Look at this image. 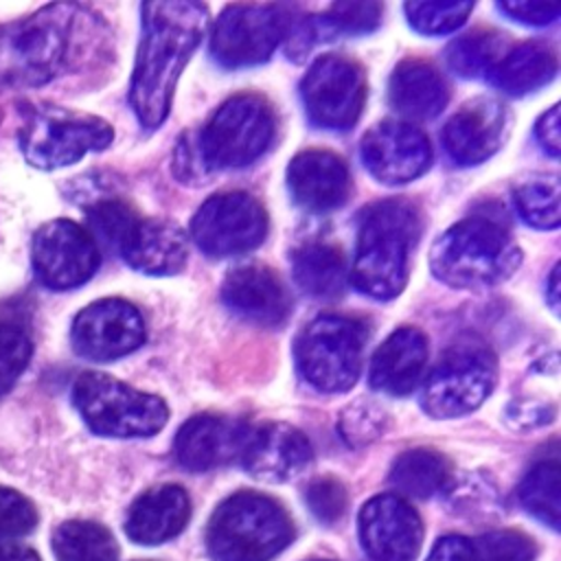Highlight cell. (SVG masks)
<instances>
[{
    "instance_id": "obj_3",
    "label": "cell",
    "mask_w": 561,
    "mask_h": 561,
    "mask_svg": "<svg viewBox=\"0 0 561 561\" xmlns=\"http://www.w3.org/2000/svg\"><path fill=\"white\" fill-rule=\"evenodd\" d=\"M421 230V213L410 199L392 197L366 206L348 272L353 287L375 300L399 296L408 283V263Z\"/></svg>"
},
{
    "instance_id": "obj_27",
    "label": "cell",
    "mask_w": 561,
    "mask_h": 561,
    "mask_svg": "<svg viewBox=\"0 0 561 561\" xmlns=\"http://www.w3.org/2000/svg\"><path fill=\"white\" fill-rule=\"evenodd\" d=\"M557 55L541 42H524L506 50L489 70L493 88L508 96H524L548 85L557 77Z\"/></svg>"
},
{
    "instance_id": "obj_4",
    "label": "cell",
    "mask_w": 561,
    "mask_h": 561,
    "mask_svg": "<svg viewBox=\"0 0 561 561\" xmlns=\"http://www.w3.org/2000/svg\"><path fill=\"white\" fill-rule=\"evenodd\" d=\"M522 263V250L491 217H467L449 226L430 250L432 274L460 289L489 287L506 280Z\"/></svg>"
},
{
    "instance_id": "obj_13",
    "label": "cell",
    "mask_w": 561,
    "mask_h": 561,
    "mask_svg": "<svg viewBox=\"0 0 561 561\" xmlns=\"http://www.w3.org/2000/svg\"><path fill=\"white\" fill-rule=\"evenodd\" d=\"M300 99L316 127L351 129L364 110L366 75L351 57L322 55L302 77Z\"/></svg>"
},
{
    "instance_id": "obj_29",
    "label": "cell",
    "mask_w": 561,
    "mask_h": 561,
    "mask_svg": "<svg viewBox=\"0 0 561 561\" xmlns=\"http://www.w3.org/2000/svg\"><path fill=\"white\" fill-rule=\"evenodd\" d=\"M535 543L517 530H491L478 537L447 535L436 541L427 561H535Z\"/></svg>"
},
{
    "instance_id": "obj_39",
    "label": "cell",
    "mask_w": 561,
    "mask_h": 561,
    "mask_svg": "<svg viewBox=\"0 0 561 561\" xmlns=\"http://www.w3.org/2000/svg\"><path fill=\"white\" fill-rule=\"evenodd\" d=\"M305 500H307V506L313 513V517L322 524H335L344 515L346 504H348L346 489L342 486L340 480H335L331 476L313 480L307 486Z\"/></svg>"
},
{
    "instance_id": "obj_36",
    "label": "cell",
    "mask_w": 561,
    "mask_h": 561,
    "mask_svg": "<svg viewBox=\"0 0 561 561\" xmlns=\"http://www.w3.org/2000/svg\"><path fill=\"white\" fill-rule=\"evenodd\" d=\"M473 2H405L403 11L410 26L421 35H445L460 28L469 13L473 11Z\"/></svg>"
},
{
    "instance_id": "obj_44",
    "label": "cell",
    "mask_w": 561,
    "mask_h": 561,
    "mask_svg": "<svg viewBox=\"0 0 561 561\" xmlns=\"http://www.w3.org/2000/svg\"><path fill=\"white\" fill-rule=\"evenodd\" d=\"M535 136L546 153L552 158L561 151V134H559V105L554 103L548 112H543L535 125Z\"/></svg>"
},
{
    "instance_id": "obj_17",
    "label": "cell",
    "mask_w": 561,
    "mask_h": 561,
    "mask_svg": "<svg viewBox=\"0 0 561 561\" xmlns=\"http://www.w3.org/2000/svg\"><path fill=\"white\" fill-rule=\"evenodd\" d=\"M359 539L375 561H414L423 539V524L403 497L383 493L362 506Z\"/></svg>"
},
{
    "instance_id": "obj_6",
    "label": "cell",
    "mask_w": 561,
    "mask_h": 561,
    "mask_svg": "<svg viewBox=\"0 0 561 561\" xmlns=\"http://www.w3.org/2000/svg\"><path fill=\"white\" fill-rule=\"evenodd\" d=\"M366 342L364 320L322 313L307 322L296 340L298 370L320 392H346L362 373Z\"/></svg>"
},
{
    "instance_id": "obj_12",
    "label": "cell",
    "mask_w": 561,
    "mask_h": 561,
    "mask_svg": "<svg viewBox=\"0 0 561 561\" xmlns=\"http://www.w3.org/2000/svg\"><path fill=\"white\" fill-rule=\"evenodd\" d=\"M191 237L208 256H237L267 237V213L245 191L210 195L191 217Z\"/></svg>"
},
{
    "instance_id": "obj_11",
    "label": "cell",
    "mask_w": 561,
    "mask_h": 561,
    "mask_svg": "<svg viewBox=\"0 0 561 561\" xmlns=\"http://www.w3.org/2000/svg\"><path fill=\"white\" fill-rule=\"evenodd\" d=\"M289 26L285 4H228L213 24L210 55L230 70L263 64L287 37Z\"/></svg>"
},
{
    "instance_id": "obj_40",
    "label": "cell",
    "mask_w": 561,
    "mask_h": 561,
    "mask_svg": "<svg viewBox=\"0 0 561 561\" xmlns=\"http://www.w3.org/2000/svg\"><path fill=\"white\" fill-rule=\"evenodd\" d=\"M386 416L364 401H357L355 405H348L340 416V432L346 443L351 445H364L375 440L383 430Z\"/></svg>"
},
{
    "instance_id": "obj_26",
    "label": "cell",
    "mask_w": 561,
    "mask_h": 561,
    "mask_svg": "<svg viewBox=\"0 0 561 561\" xmlns=\"http://www.w3.org/2000/svg\"><path fill=\"white\" fill-rule=\"evenodd\" d=\"M388 101L403 118L430 121L445 110L449 90L436 66L425 59H403L390 75Z\"/></svg>"
},
{
    "instance_id": "obj_5",
    "label": "cell",
    "mask_w": 561,
    "mask_h": 561,
    "mask_svg": "<svg viewBox=\"0 0 561 561\" xmlns=\"http://www.w3.org/2000/svg\"><path fill=\"white\" fill-rule=\"evenodd\" d=\"M291 537V519L276 500L239 491L213 513L206 543L215 561H270Z\"/></svg>"
},
{
    "instance_id": "obj_14",
    "label": "cell",
    "mask_w": 561,
    "mask_h": 561,
    "mask_svg": "<svg viewBox=\"0 0 561 561\" xmlns=\"http://www.w3.org/2000/svg\"><path fill=\"white\" fill-rule=\"evenodd\" d=\"M31 261L42 285L70 289L83 285L96 272L101 256L88 228L70 219H53L37 228Z\"/></svg>"
},
{
    "instance_id": "obj_37",
    "label": "cell",
    "mask_w": 561,
    "mask_h": 561,
    "mask_svg": "<svg viewBox=\"0 0 561 561\" xmlns=\"http://www.w3.org/2000/svg\"><path fill=\"white\" fill-rule=\"evenodd\" d=\"M138 219L140 217L125 202H118V199L99 202L88 210V226H90L88 232L92 234L94 241L99 239L105 245L121 250L123 241L127 239L129 230Z\"/></svg>"
},
{
    "instance_id": "obj_23",
    "label": "cell",
    "mask_w": 561,
    "mask_h": 561,
    "mask_svg": "<svg viewBox=\"0 0 561 561\" xmlns=\"http://www.w3.org/2000/svg\"><path fill=\"white\" fill-rule=\"evenodd\" d=\"M118 252L136 272L171 276L186 265L188 239L178 224L162 217H147L134 224Z\"/></svg>"
},
{
    "instance_id": "obj_33",
    "label": "cell",
    "mask_w": 561,
    "mask_h": 561,
    "mask_svg": "<svg viewBox=\"0 0 561 561\" xmlns=\"http://www.w3.org/2000/svg\"><path fill=\"white\" fill-rule=\"evenodd\" d=\"M513 202L522 219L537 230L559 228V178L535 173L513 186Z\"/></svg>"
},
{
    "instance_id": "obj_31",
    "label": "cell",
    "mask_w": 561,
    "mask_h": 561,
    "mask_svg": "<svg viewBox=\"0 0 561 561\" xmlns=\"http://www.w3.org/2000/svg\"><path fill=\"white\" fill-rule=\"evenodd\" d=\"M447 478L449 465L445 456L432 449H410L401 454L390 469V484L412 497H430L438 493Z\"/></svg>"
},
{
    "instance_id": "obj_1",
    "label": "cell",
    "mask_w": 561,
    "mask_h": 561,
    "mask_svg": "<svg viewBox=\"0 0 561 561\" xmlns=\"http://www.w3.org/2000/svg\"><path fill=\"white\" fill-rule=\"evenodd\" d=\"M99 15L77 4H50L0 28V83L35 88L79 70L105 53Z\"/></svg>"
},
{
    "instance_id": "obj_24",
    "label": "cell",
    "mask_w": 561,
    "mask_h": 561,
    "mask_svg": "<svg viewBox=\"0 0 561 561\" xmlns=\"http://www.w3.org/2000/svg\"><path fill=\"white\" fill-rule=\"evenodd\" d=\"M427 364V340L414 327L392 331L370 359L368 381L373 390L386 394H408L423 377Z\"/></svg>"
},
{
    "instance_id": "obj_20",
    "label": "cell",
    "mask_w": 561,
    "mask_h": 561,
    "mask_svg": "<svg viewBox=\"0 0 561 561\" xmlns=\"http://www.w3.org/2000/svg\"><path fill=\"white\" fill-rule=\"evenodd\" d=\"M287 188L300 208L324 215L337 210L348 199L351 173L337 153L305 149L287 167Z\"/></svg>"
},
{
    "instance_id": "obj_2",
    "label": "cell",
    "mask_w": 561,
    "mask_h": 561,
    "mask_svg": "<svg viewBox=\"0 0 561 561\" xmlns=\"http://www.w3.org/2000/svg\"><path fill=\"white\" fill-rule=\"evenodd\" d=\"M142 37L129 81V105L142 127L156 129L171 110L178 79L208 28L202 2H145Z\"/></svg>"
},
{
    "instance_id": "obj_8",
    "label": "cell",
    "mask_w": 561,
    "mask_h": 561,
    "mask_svg": "<svg viewBox=\"0 0 561 561\" xmlns=\"http://www.w3.org/2000/svg\"><path fill=\"white\" fill-rule=\"evenodd\" d=\"M276 136L272 105L254 92L224 101L197 131V147L206 169H239L259 160Z\"/></svg>"
},
{
    "instance_id": "obj_22",
    "label": "cell",
    "mask_w": 561,
    "mask_h": 561,
    "mask_svg": "<svg viewBox=\"0 0 561 561\" xmlns=\"http://www.w3.org/2000/svg\"><path fill=\"white\" fill-rule=\"evenodd\" d=\"M248 427L221 414H197L175 434L173 451L188 471H208L239 456Z\"/></svg>"
},
{
    "instance_id": "obj_15",
    "label": "cell",
    "mask_w": 561,
    "mask_h": 561,
    "mask_svg": "<svg viewBox=\"0 0 561 561\" xmlns=\"http://www.w3.org/2000/svg\"><path fill=\"white\" fill-rule=\"evenodd\" d=\"M70 337L81 357L112 362L142 346L145 320L131 302L103 298L77 313Z\"/></svg>"
},
{
    "instance_id": "obj_32",
    "label": "cell",
    "mask_w": 561,
    "mask_h": 561,
    "mask_svg": "<svg viewBox=\"0 0 561 561\" xmlns=\"http://www.w3.org/2000/svg\"><path fill=\"white\" fill-rule=\"evenodd\" d=\"M504 37L495 31H471L456 37L445 50L447 68L462 79H478L489 75L497 59L506 53Z\"/></svg>"
},
{
    "instance_id": "obj_16",
    "label": "cell",
    "mask_w": 561,
    "mask_h": 561,
    "mask_svg": "<svg viewBox=\"0 0 561 561\" xmlns=\"http://www.w3.org/2000/svg\"><path fill=\"white\" fill-rule=\"evenodd\" d=\"M364 167L383 184H405L421 178L432 164L427 136L403 121H379L359 145Z\"/></svg>"
},
{
    "instance_id": "obj_9",
    "label": "cell",
    "mask_w": 561,
    "mask_h": 561,
    "mask_svg": "<svg viewBox=\"0 0 561 561\" xmlns=\"http://www.w3.org/2000/svg\"><path fill=\"white\" fill-rule=\"evenodd\" d=\"M114 140L112 125L94 114L59 105L28 107L20 127L24 158L37 169H59Z\"/></svg>"
},
{
    "instance_id": "obj_28",
    "label": "cell",
    "mask_w": 561,
    "mask_h": 561,
    "mask_svg": "<svg viewBox=\"0 0 561 561\" xmlns=\"http://www.w3.org/2000/svg\"><path fill=\"white\" fill-rule=\"evenodd\" d=\"M291 276L302 294L318 300H335L348 280L346 256L333 243H302L291 254Z\"/></svg>"
},
{
    "instance_id": "obj_38",
    "label": "cell",
    "mask_w": 561,
    "mask_h": 561,
    "mask_svg": "<svg viewBox=\"0 0 561 561\" xmlns=\"http://www.w3.org/2000/svg\"><path fill=\"white\" fill-rule=\"evenodd\" d=\"M31 351V340L20 327L0 322V394L7 392L24 373Z\"/></svg>"
},
{
    "instance_id": "obj_35",
    "label": "cell",
    "mask_w": 561,
    "mask_h": 561,
    "mask_svg": "<svg viewBox=\"0 0 561 561\" xmlns=\"http://www.w3.org/2000/svg\"><path fill=\"white\" fill-rule=\"evenodd\" d=\"M383 7L379 2H333L327 7L324 13L318 15V20L309 22L311 37L316 39V33L322 31L327 35L331 33H344V35H364L379 26Z\"/></svg>"
},
{
    "instance_id": "obj_21",
    "label": "cell",
    "mask_w": 561,
    "mask_h": 561,
    "mask_svg": "<svg viewBox=\"0 0 561 561\" xmlns=\"http://www.w3.org/2000/svg\"><path fill=\"white\" fill-rule=\"evenodd\" d=\"M224 305L239 318L276 327L289 316V294L280 276L261 263H245L230 270L221 285Z\"/></svg>"
},
{
    "instance_id": "obj_19",
    "label": "cell",
    "mask_w": 561,
    "mask_h": 561,
    "mask_svg": "<svg viewBox=\"0 0 561 561\" xmlns=\"http://www.w3.org/2000/svg\"><path fill=\"white\" fill-rule=\"evenodd\" d=\"M508 131V112L502 101L478 96L467 101L443 127V147L447 156L471 167L489 160L502 147Z\"/></svg>"
},
{
    "instance_id": "obj_41",
    "label": "cell",
    "mask_w": 561,
    "mask_h": 561,
    "mask_svg": "<svg viewBox=\"0 0 561 561\" xmlns=\"http://www.w3.org/2000/svg\"><path fill=\"white\" fill-rule=\"evenodd\" d=\"M37 513L31 500L13 489L0 486V537H20L35 528Z\"/></svg>"
},
{
    "instance_id": "obj_18",
    "label": "cell",
    "mask_w": 561,
    "mask_h": 561,
    "mask_svg": "<svg viewBox=\"0 0 561 561\" xmlns=\"http://www.w3.org/2000/svg\"><path fill=\"white\" fill-rule=\"evenodd\" d=\"M239 458L252 478L276 484L300 476L309 467L313 449L300 430L270 421L248 430Z\"/></svg>"
},
{
    "instance_id": "obj_7",
    "label": "cell",
    "mask_w": 561,
    "mask_h": 561,
    "mask_svg": "<svg viewBox=\"0 0 561 561\" xmlns=\"http://www.w3.org/2000/svg\"><path fill=\"white\" fill-rule=\"evenodd\" d=\"M72 403L85 425L101 436H151L169 419V408L158 394L136 390L112 375L94 370L77 377Z\"/></svg>"
},
{
    "instance_id": "obj_43",
    "label": "cell",
    "mask_w": 561,
    "mask_h": 561,
    "mask_svg": "<svg viewBox=\"0 0 561 561\" xmlns=\"http://www.w3.org/2000/svg\"><path fill=\"white\" fill-rule=\"evenodd\" d=\"M497 9L513 18L515 22L530 24V26H543L559 18L561 4L559 2H543V0H519V2H497Z\"/></svg>"
},
{
    "instance_id": "obj_45",
    "label": "cell",
    "mask_w": 561,
    "mask_h": 561,
    "mask_svg": "<svg viewBox=\"0 0 561 561\" xmlns=\"http://www.w3.org/2000/svg\"><path fill=\"white\" fill-rule=\"evenodd\" d=\"M0 561H39V557L26 546L0 543Z\"/></svg>"
},
{
    "instance_id": "obj_10",
    "label": "cell",
    "mask_w": 561,
    "mask_h": 561,
    "mask_svg": "<svg viewBox=\"0 0 561 561\" xmlns=\"http://www.w3.org/2000/svg\"><path fill=\"white\" fill-rule=\"evenodd\" d=\"M497 379L493 353L476 342L456 344L443 353L423 381L421 405L434 419H454L476 410Z\"/></svg>"
},
{
    "instance_id": "obj_25",
    "label": "cell",
    "mask_w": 561,
    "mask_h": 561,
    "mask_svg": "<svg viewBox=\"0 0 561 561\" xmlns=\"http://www.w3.org/2000/svg\"><path fill=\"white\" fill-rule=\"evenodd\" d=\"M191 517V500L178 484H160L145 491L125 519L127 537L142 546L173 539Z\"/></svg>"
},
{
    "instance_id": "obj_34",
    "label": "cell",
    "mask_w": 561,
    "mask_h": 561,
    "mask_svg": "<svg viewBox=\"0 0 561 561\" xmlns=\"http://www.w3.org/2000/svg\"><path fill=\"white\" fill-rule=\"evenodd\" d=\"M519 500L530 515L559 530L561 522V467L559 462L543 460L535 465L519 484Z\"/></svg>"
},
{
    "instance_id": "obj_46",
    "label": "cell",
    "mask_w": 561,
    "mask_h": 561,
    "mask_svg": "<svg viewBox=\"0 0 561 561\" xmlns=\"http://www.w3.org/2000/svg\"><path fill=\"white\" fill-rule=\"evenodd\" d=\"M546 296H548V305L554 313H559V265L552 267L550 276H548V287H546Z\"/></svg>"
},
{
    "instance_id": "obj_30",
    "label": "cell",
    "mask_w": 561,
    "mask_h": 561,
    "mask_svg": "<svg viewBox=\"0 0 561 561\" xmlns=\"http://www.w3.org/2000/svg\"><path fill=\"white\" fill-rule=\"evenodd\" d=\"M57 561H116L118 548L107 528L94 522H64L53 533Z\"/></svg>"
},
{
    "instance_id": "obj_42",
    "label": "cell",
    "mask_w": 561,
    "mask_h": 561,
    "mask_svg": "<svg viewBox=\"0 0 561 561\" xmlns=\"http://www.w3.org/2000/svg\"><path fill=\"white\" fill-rule=\"evenodd\" d=\"M173 173L186 184H202L210 175L197 147V131H188L180 138L173 151Z\"/></svg>"
}]
</instances>
